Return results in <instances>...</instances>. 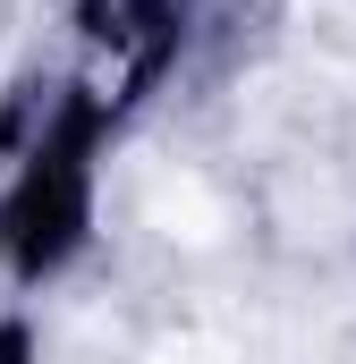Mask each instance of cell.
<instances>
[{
  "instance_id": "cell-1",
  "label": "cell",
  "mask_w": 356,
  "mask_h": 364,
  "mask_svg": "<svg viewBox=\"0 0 356 364\" xmlns=\"http://www.w3.org/2000/svg\"><path fill=\"white\" fill-rule=\"evenodd\" d=\"M102 127H110V93H93V85H68L60 102H43V136L17 153V178H9V203H0V246L26 279L68 263V246L85 237Z\"/></svg>"
}]
</instances>
